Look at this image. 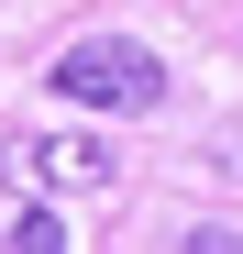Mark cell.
Returning <instances> with one entry per match:
<instances>
[{
  "label": "cell",
  "mask_w": 243,
  "mask_h": 254,
  "mask_svg": "<svg viewBox=\"0 0 243 254\" xmlns=\"http://www.w3.org/2000/svg\"><path fill=\"white\" fill-rule=\"evenodd\" d=\"M45 77H56V100H77V111H122V122L166 100V66H155V45H133V33H77Z\"/></svg>",
  "instance_id": "1"
},
{
  "label": "cell",
  "mask_w": 243,
  "mask_h": 254,
  "mask_svg": "<svg viewBox=\"0 0 243 254\" xmlns=\"http://www.w3.org/2000/svg\"><path fill=\"white\" fill-rule=\"evenodd\" d=\"M0 188L11 199H66V188H111V155L89 133H11L0 144Z\"/></svg>",
  "instance_id": "2"
},
{
  "label": "cell",
  "mask_w": 243,
  "mask_h": 254,
  "mask_svg": "<svg viewBox=\"0 0 243 254\" xmlns=\"http://www.w3.org/2000/svg\"><path fill=\"white\" fill-rule=\"evenodd\" d=\"M0 254H66V232H56V210H45V199H22V221L0 232Z\"/></svg>",
  "instance_id": "3"
},
{
  "label": "cell",
  "mask_w": 243,
  "mask_h": 254,
  "mask_svg": "<svg viewBox=\"0 0 243 254\" xmlns=\"http://www.w3.org/2000/svg\"><path fill=\"white\" fill-rule=\"evenodd\" d=\"M188 254H243V232H221V221H199V232H188Z\"/></svg>",
  "instance_id": "4"
}]
</instances>
